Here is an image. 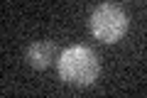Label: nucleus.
Returning a JSON list of instances; mask_svg holds the SVG:
<instances>
[{"instance_id": "obj_1", "label": "nucleus", "mask_w": 147, "mask_h": 98, "mask_svg": "<svg viewBox=\"0 0 147 98\" xmlns=\"http://www.w3.org/2000/svg\"><path fill=\"white\" fill-rule=\"evenodd\" d=\"M57 71L59 78L74 86H91L96 83L100 71L98 57L86 44H71L57 57Z\"/></svg>"}, {"instance_id": "obj_2", "label": "nucleus", "mask_w": 147, "mask_h": 98, "mask_svg": "<svg viewBox=\"0 0 147 98\" xmlns=\"http://www.w3.org/2000/svg\"><path fill=\"white\" fill-rule=\"evenodd\" d=\"M127 27H130V17L123 7L113 5V3H103V5L93 7L88 17V30L103 44H115L125 37Z\"/></svg>"}, {"instance_id": "obj_3", "label": "nucleus", "mask_w": 147, "mask_h": 98, "mask_svg": "<svg viewBox=\"0 0 147 98\" xmlns=\"http://www.w3.org/2000/svg\"><path fill=\"white\" fill-rule=\"evenodd\" d=\"M54 57H57V47H54V42H49V39L32 42V44L25 49L27 64L34 66V69H47L49 64L54 62Z\"/></svg>"}]
</instances>
